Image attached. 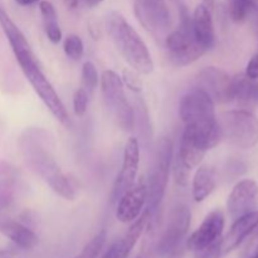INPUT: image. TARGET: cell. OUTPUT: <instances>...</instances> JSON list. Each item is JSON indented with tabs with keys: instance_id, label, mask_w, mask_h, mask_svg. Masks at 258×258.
I'll use <instances>...</instances> for the list:
<instances>
[{
	"instance_id": "cell-17",
	"label": "cell",
	"mask_w": 258,
	"mask_h": 258,
	"mask_svg": "<svg viewBox=\"0 0 258 258\" xmlns=\"http://www.w3.org/2000/svg\"><path fill=\"white\" fill-rule=\"evenodd\" d=\"M191 29L197 42L207 50L212 49L216 44V29L211 9L206 4L197 5L191 17Z\"/></svg>"
},
{
	"instance_id": "cell-10",
	"label": "cell",
	"mask_w": 258,
	"mask_h": 258,
	"mask_svg": "<svg viewBox=\"0 0 258 258\" xmlns=\"http://www.w3.org/2000/svg\"><path fill=\"white\" fill-rule=\"evenodd\" d=\"M190 209L184 204H179L171 211L168 224L158 239L155 246L156 253L169 254L175 251L186 236L190 227Z\"/></svg>"
},
{
	"instance_id": "cell-34",
	"label": "cell",
	"mask_w": 258,
	"mask_h": 258,
	"mask_svg": "<svg viewBox=\"0 0 258 258\" xmlns=\"http://www.w3.org/2000/svg\"><path fill=\"white\" fill-rule=\"evenodd\" d=\"M64 3L70 9H75V8H77L80 0H64Z\"/></svg>"
},
{
	"instance_id": "cell-37",
	"label": "cell",
	"mask_w": 258,
	"mask_h": 258,
	"mask_svg": "<svg viewBox=\"0 0 258 258\" xmlns=\"http://www.w3.org/2000/svg\"><path fill=\"white\" fill-rule=\"evenodd\" d=\"M252 12H256L258 14V0H253V10Z\"/></svg>"
},
{
	"instance_id": "cell-16",
	"label": "cell",
	"mask_w": 258,
	"mask_h": 258,
	"mask_svg": "<svg viewBox=\"0 0 258 258\" xmlns=\"http://www.w3.org/2000/svg\"><path fill=\"white\" fill-rule=\"evenodd\" d=\"M150 219V214H149V212L145 209V211L141 213V216L134 221V223L131 224L130 228L126 231V233L123 234L121 238H118L117 241L113 242V243L108 247L107 251L101 256V258H127L128 254H130L131 251L134 249V247H135L136 242H138L139 238L141 237V234H143L144 231L148 228Z\"/></svg>"
},
{
	"instance_id": "cell-1",
	"label": "cell",
	"mask_w": 258,
	"mask_h": 258,
	"mask_svg": "<svg viewBox=\"0 0 258 258\" xmlns=\"http://www.w3.org/2000/svg\"><path fill=\"white\" fill-rule=\"evenodd\" d=\"M179 113L185 126L193 131L202 149L208 151L221 143V126L217 120L214 101L206 91L196 87L185 93L180 101Z\"/></svg>"
},
{
	"instance_id": "cell-24",
	"label": "cell",
	"mask_w": 258,
	"mask_h": 258,
	"mask_svg": "<svg viewBox=\"0 0 258 258\" xmlns=\"http://www.w3.org/2000/svg\"><path fill=\"white\" fill-rule=\"evenodd\" d=\"M106 238H107V234L106 231H101L88 242L85 246V248L81 251V253L75 258H97L98 254L102 251L103 246L106 243Z\"/></svg>"
},
{
	"instance_id": "cell-35",
	"label": "cell",
	"mask_w": 258,
	"mask_h": 258,
	"mask_svg": "<svg viewBox=\"0 0 258 258\" xmlns=\"http://www.w3.org/2000/svg\"><path fill=\"white\" fill-rule=\"evenodd\" d=\"M103 0H86L88 7H96V5H100Z\"/></svg>"
},
{
	"instance_id": "cell-33",
	"label": "cell",
	"mask_w": 258,
	"mask_h": 258,
	"mask_svg": "<svg viewBox=\"0 0 258 258\" xmlns=\"http://www.w3.org/2000/svg\"><path fill=\"white\" fill-rule=\"evenodd\" d=\"M0 258H14V253L9 249H0Z\"/></svg>"
},
{
	"instance_id": "cell-26",
	"label": "cell",
	"mask_w": 258,
	"mask_h": 258,
	"mask_svg": "<svg viewBox=\"0 0 258 258\" xmlns=\"http://www.w3.org/2000/svg\"><path fill=\"white\" fill-rule=\"evenodd\" d=\"M66 55L72 60H80L82 58L83 52H85V45H83L82 39L76 34H70L64 40L63 45Z\"/></svg>"
},
{
	"instance_id": "cell-4",
	"label": "cell",
	"mask_w": 258,
	"mask_h": 258,
	"mask_svg": "<svg viewBox=\"0 0 258 258\" xmlns=\"http://www.w3.org/2000/svg\"><path fill=\"white\" fill-rule=\"evenodd\" d=\"M171 163H173V143L169 138H161L156 146L153 168L149 174V178L146 179V188H148L146 211L150 214L151 219L158 212L165 196Z\"/></svg>"
},
{
	"instance_id": "cell-30",
	"label": "cell",
	"mask_w": 258,
	"mask_h": 258,
	"mask_svg": "<svg viewBox=\"0 0 258 258\" xmlns=\"http://www.w3.org/2000/svg\"><path fill=\"white\" fill-rule=\"evenodd\" d=\"M189 173L190 171L188 169L184 168L180 163H179L178 159H175V163H174V176H175L176 184L181 186H185L188 184V178Z\"/></svg>"
},
{
	"instance_id": "cell-7",
	"label": "cell",
	"mask_w": 258,
	"mask_h": 258,
	"mask_svg": "<svg viewBox=\"0 0 258 258\" xmlns=\"http://www.w3.org/2000/svg\"><path fill=\"white\" fill-rule=\"evenodd\" d=\"M180 27L165 38L170 60L178 67H185L197 62L206 53L193 35L191 18L184 4L180 7Z\"/></svg>"
},
{
	"instance_id": "cell-18",
	"label": "cell",
	"mask_w": 258,
	"mask_h": 258,
	"mask_svg": "<svg viewBox=\"0 0 258 258\" xmlns=\"http://www.w3.org/2000/svg\"><path fill=\"white\" fill-rule=\"evenodd\" d=\"M257 226L258 211L234 219V223L232 224L228 233L226 234L224 238H222V253L228 254L236 248H238Z\"/></svg>"
},
{
	"instance_id": "cell-12",
	"label": "cell",
	"mask_w": 258,
	"mask_h": 258,
	"mask_svg": "<svg viewBox=\"0 0 258 258\" xmlns=\"http://www.w3.org/2000/svg\"><path fill=\"white\" fill-rule=\"evenodd\" d=\"M135 14L153 34L161 35L170 28V10L166 0H135Z\"/></svg>"
},
{
	"instance_id": "cell-27",
	"label": "cell",
	"mask_w": 258,
	"mask_h": 258,
	"mask_svg": "<svg viewBox=\"0 0 258 258\" xmlns=\"http://www.w3.org/2000/svg\"><path fill=\"white\" fill-rule=\"evenodd\" d=\"M82 85L88 93H92L98 86L97 68L90 60L85 62L82 66Z\"/></svg>"
},
{
	"instance_id": "cell-3",
	"label": "cell",
	"mask_w": 258,
	"mask_h": 258,
	"mask_svg": "<svg viewBox=\"0 0 258 258\" xmlns=\"http://www.w3.org/2000/svg\"><path fill=\"white\" fill-rule=\"evenodd\" d=\"M106 28L116 49L136 72L143 75L154 72V60L148 45L122 15L116 12L111 13L107 17Z\"/></svg>"
},
{
	"instance_id": "cell-36",
	"label": "cell",
	"mask_w": 258,
	"mask_h": 258,
	"mask_svg": "<svg viewBox=\"0 0 258 258\" xmlns=\"http://www.w3.org/2000/svg\"><path fill=\"white\" fill-rule=\"evenodd\" d=\"M204 4H206L208 8H211V7H213L214 0H204Z\"/></svg>"
},
{
	"instance_id": "cell-20",
	"label": "cell",
	"mask_w": 258,
	"mask_h": 258,
	"mask_svg": "<svg viewBox=\"0 0 258 258\" xmlns=\"http://www.w3.org/2000/svg\"><path fill=\"white\" fill-rule=\"evenodd\" d=\"M232 96L243 107L258 105V80H253L241 73L232 77Z\"/></svg>"
},
{
	"instance_id": "cell-11",
	"label": "cell",
	"mask_w": 258,
	"mask_h": 258,
	"mask_svg": "<svg viewBox=\"0 0 258 258\" xmlns=\"http://www.w3.org/2000/svg\"><path fill=\"white\" fill-rule=\"evenodd\" d=\"M140 165V145L136 138H130L125 144L122 156V165L113 183L111 190V202L117 203L120 197L133 186L138 176Z\"/></svg>"
},
{
	"instance_id": "cell-28",
	"label": "cell",
	"mask_w": 258,
	"mask_h": 258,
	"mask_svg": "<svg viewBox=\"0 0 258 258\" xmlns=\"http://www.w3.org/2000/svg\"><path fill=\"white\" fill-rule=\"evenodd\" d=\"M88 107V92L83 87L76 90L75 95H73V110L75 113L81 117L86 113Z\"/></svg>"
},
{
	"instance_id": "cell-32",
	"label": "cell",
	"mask_w": 258,
	"mask_h": 258,
	"mask_svg": "<svg viewBox=\"0 0 258 258\" xmlns=\"http://www.w3.org/2000/svg\"><path fill=\"white\" fill-rule=\"evenodd\" d=\"M15 2H17V4L22 5V7H30V5L37 4L39 0H15Z\"/></svg>"
},
{
	"instance_id": "cell-8",
	"label": "cell",
	"mask_w": 258,
	"mask_h": 258,
	"mask_svg": "<svg viewBox=\"0 0 258 258\" xmlns=\"http://www.w3.org/2000/svg\"><path fill=\"white\" fill-rule=\"evenodd\" d=\"M101 90L103 100L115 118L118 127L123 131L134 130L135 113L125 92V86L120 76L107 70L101 76Z\"/></svg>"
},
{
	"instance_id": "cell-6",
	"label": "cell",
	"mask_w": 258,
	"mask_h": 258,
	"mask_svg": "<svg viewBox=\"0 0 258 258\" xmlns=\"http://www.w3.org/2000/svg\"><path fill=\"white\" fill-rule=\"evenodd\" d=\"M222 140L234 148L248 150L258 144V118L248 110L223 112L218 120Z\"/></svg>"
},
{
	"instance_id": "cell-23",
	"label": "cell",
	"mask_w": 258,
	"mask_h": 258,
	"mask_svg": "<svg viewBox=\"0 0 258 258\" xmlns=\"http://www.w3.org/2000/svg\"><path fill=\"white\" fill-rule=\"evenodd\" d=\"M39 10L40 14H42L43 25H44L45 34H47L48 39L53 44H58L62 39V30H60L59 24H58V15L54 7H53L52 3L44 0V2L39 3Z\"/></svg>"
},
{
	"instance_id": "cell-14",
	"label": "cell",
	"mask_w": 258,
	"mask_h": 258,
	"mask_svg": "<svg viewBox=\"0 0 258 258\" xmlns=\"http://www.w3.org/2000/svg\"><path fill=\"white\" fill-rule=\"evenodd\" d=\"M148 198V188H146V179H136L130 189L125 191L117 201L116 208V218L121 223H131L143 213L146 206Z\"/></svg>"
},
{
	"instance_id": "cell-29",
	"label": "cell",
	"mask_w": 258,
	"mask_h": 258,
	"mask_svg": "<svg viewBox=\"0 0 258 258\" xmlns=\"http://www.w3.org/2000/svg\"><path fill=\"white\" fill-rule=\"evenodd\" d=\"M247 238H248V243H247L246 249H244V257L252 258L258 254V226Z\"/></svg>"
},
{
	"instance_id": "cell-38",
	"label": "cell",
	"mask_w": 258,
	"mask_h": 258,
	"mask_svg": "<svg viewBox=\"0 0 258 258\" xmlns=\"http://www.w3.org/2000/svg\"><path fill=\"white\" fill-rule=\"evenodd\" d=\"M252 258H258V254H256V256H254V257H252Z\"/></svg>"
},
{
	"instance_id": "cell-19",
	"label": "cell",
	"mask_w": 258,
	"mask_h": 258,
	"mask_svg": "<svg viewBox=\"0 0 258 258\" xmlns=\"http://www.w3.org/2000/svg\"><path fill=\"white\" fill-rule=\"evenodd\" d=\"M206 153L207 151L204 149H202L201 145L197 143L193 131L188 126H185L183 135H181L178 155H176V159L179 160V163L190 171L193 169H196L197 166H199V164L203 160Z\"/></svg>"
},
{
	"instance_id": "cell-22",
	"label": "cell",
	"mask_w": 258,
	"mask_h": 258,
	"mask_svg": "<svg viewBox=\"0 0 258 258\" xmlns=\"http://www.w3.org/2000/svg\"><path fill=\"white\" fill-rule=\"evenodd\" d=\"M216 174L212 168L201 166L193 178V198L201 203L216 190Z\"/></svg>"
},
{
	"instance_id": "cell-13",
	"label": "cell",
	"mask_w": 258,
	"mask_h": 258,
	"mask_svg": "<svg viewBox=\"0 0 258 258\" xmlns=\"http://www.w3.org/2000/svg\"><path fill=\"white\" fill-rule=\"evenodd\" d=\"M197 87L206 91L214 102L227 103L233 101L232 77L216 67H206L197 75Z\"/></svg>"
},
{
	"instance_id": "cell-15",
	"label": "cell",
	"mask_w": 258,
	"mask_h": 258,
	"mask_svg": "<svg viewBox=\"0 0 258 258\" xmlns=\"http://www.w3.org/2000/svg\"><path fill=\"white\" fill-rule=\"evenodd\" d=\"M258 207V184L252 179H244L232 189L227 201V209L233 219L252 213Z\"/></svg>"
},
{
	"instance_id": "cell-9",
	"label": "cell",
	"mask_w": 258,
	"mask_h": 258,
	"mask_svg": "<svg viewBox=\"0 0 258 258\" xmlns=\"http://www.w3.org/2000/svg\"><path fill=\"white\" fill-rule=\"evenodd\" d=\"M223 229V212L218 209L211 212L188 239V248L193 252L194 258H219Z\"/></svg>"
},
{
	"instance_id": "cell-25",
	"label": "cell",
	"mask_w": 258,
	"mask_h": 258,
	"mask_svg": "<svg viewBox=\"0 0 258 258\" xmlns=\"http://www.w3.org/2000/svg\"><path fill=\"white\" fill-rule=\"evenodd\" d=\"M253 10V0H231L229 12L234 22L242 23Z\"/></svg>"
},
{
	"instance_id": "cell-31",
	"label": "cell",
	"mask_w": 258,
	"mask_h": 258,
	"mask_svg": "<svg viewBox=\"0 0 258 258\" xmlns=\"http://www.w3.org/2000/svg\"><path fill=\"white\" fill-rule=\"evenodd\" d=\"M246 76L253 80H258V53L251 58L246 68Z\"/></svg>"
},
{
	"instance_id": "cell-2",
	"label": "cell",
	"mask_w": 258,
	"mask_h": 258,
	"mask_svg": "<svg viewBox=\"0 0 258 258\" xmlns=\"http://www.w3.org/2000/svg\"><path fill=\"white\" fill-rule=\"evenodd\" d=\"M47 135L42 130H32L22 139V151L28 165L40 176L53 191L64 198L73 201L76 197L75 188L68 176L60 170L54 155L45 141Z\"/></svg>"
},
{
	"instance_id": "cell-21",
	"label": "cell",
	"mask_w": 258,
	"mask_h": 258,
	"mask_svg": "<svg viewBox=\"0 0 258 258\" xmlns=\"http://www.w3.org/2000/svg\"><path fill=\"white\" fill-rule=\"evenodd\" d=\"M0 232L23 249H32L38 244V237L34 232L18 222H5L0 226Z\"/></svg>"
},
{
	"instance_id": "cell-5",
	"label": "cell",
	"mask_w": 258,
	"mask_h": 258,
	"mask_svg": "<svg viewBox=\"0 0 258 258\" xmlns=\"http://www.w3.org/2000/svg\"><path fill=\"white\" fill-rule=\"evenodd\" d=\"M15 59H17L20 68H22L25 78L29 81L33 90L39 96V98L44 103L45 107L50 111V113L60 123L66 126L70 125V115H68L67 110H66L64 105H63L58 93L53 88L52 83L48 81V78L45 77L44 73L40 70L34 53L30 52L28 54H24L23 57L15 58Z\"/></svg>"
}]
</instances>
